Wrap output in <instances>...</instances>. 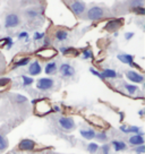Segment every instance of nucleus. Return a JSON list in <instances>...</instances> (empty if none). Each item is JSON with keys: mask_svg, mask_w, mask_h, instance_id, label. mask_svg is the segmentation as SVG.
Returning a JSON list of instances; mask_svg holds the SVG:
<instances>
[{"mask_svg": "<svg viewBox=\"0 0 145 154\" xmlns=\"http://www.w3.org/2000/svg\"><path fill=\"white\" fill-rule=\"evenodd\" d=\"M33 103L35 104V113L39 116H44V115H48L52 111V108L50 106L48 100L45 99H41L39 101L34 100Z\"/></svg>", "mask_w": 145, "mask_h": 154, "instance_id": "nucleus-1", "label": "nucleus"}, {"mask_svg": "<svg viewBox=\"0 0 145 154\" xmlns=\"http://www.w3.org/2000/svg\"><path fill=\"white\" fill-rule=\"evenodd\" d=\"M104 16V10L102 9L99 6H93L90 9L87 10L86 17L90 20H97V19L102 18Z\"/></svg>", "mask_w": 145, "mask_h": 154, "instance_id": "nucleus-2", "label": "nucleus"}, {"mask_svg": "<svg viewBox=\"0 0 145 154\" xmlns=\"http://www.w3.org/2000/svg\"><path fill=\"white\" fill-rule=\"evenodd\" d=\"M53 85H54V81L52 78H49V77L40 78L36 82V88L40 91H49V90L52 88Z\"/></svg>", "mask_w": 145, "mask_h": 154, "instance_id": "nucleus-3", "label": "nucleus"}, {"mask_svg": "<svg viewBox=\"0 0 145 154\" xmlns=\"http://www.w3.org/2000/svg\"><path fill=\"white\" fill-rule=\"evenodd\" d=\"M20 17L16 14H8L6 16L5 19V27L6 29H13V27H16L20 24Z\"/></svg>", "mask_w": 145, "mask_h": 154, "instance_id": "nucleus-4", "label": "nucleus"}, {"mask_svg": "<svg viewBox=\"0 0 145 154\" xmlns=\"http://www.w3.org/2000/svg\"><path fill=\"white\" fill-rule=\"evenodd\" d=\"M59 126L65 130H72L75 128V121L70 117H61L59 118Z\"/></svg>", "mask_w": 145, "mask_h": 154, "instance_id": "nucleus-5", "label": "nucleus"}, {"mask_svg": "<svg viewBox=\"0 0 145 154\" xmlns=\"http://www.w3.org/2000/svg\"><path fill=\"white\" fill-rule=\"evenodd\" d=\"M57 50L56 49H52V48H43L41 49V50H39L38 52H36V54L39 56V57H41L42 59H51V58L56 57L57 56Z\"/></svg>", "mask_w": 145, "mask_h": 154, "instance_id": "nucleus-6", "label": "nucleus"}, {"mask_svg": "<svg viewBox=\"0 0 145 154\" xmlns=\"http://www.w3.org/2000/svg\"><path fill=\"white\" fill-rule=\"evenodd\" d=\"M59 72L61 74V76L65 78H69L75 75V68L70 66L69 63H63L60 67H59Z\"/></svg>", "mask_w": 145, "mask_h": 154, "instance_id": "nucleus-7", "label": "nucleus"}, {"mask_svg": "<svg viewBox=\"0 0 145 154\" xmlns=\"http://www.w3.org/2000/svg\"><path fill=\"white\" fill-rule=\"evenodd\" d=\"M70 9H72V11L76 15V16H81V15L85 11V9H86V5H85V2L77 0V1H74L72 4Z\"/></svg>", "mask_w": 145, "mask_h": 154, "instance_id": "nucleus-8", "label": "nucleus"}, {"mask_svg": "<svg viewBox=\"0 0 145 154\" xmlns=\"http://www.w3.org/2000/svg\"><path fill=\"white\" fill-rule=\"evenodd\" d=\"M126 77L133 83H143L144 82V76L138 74L137 72H134V70H128L126 72Z\"/></svg>", "mask_w": 145, "mask_h": 154, "instance_id": "nucleus-9", "label": "nucleus"}, {"mask_svg": "<svg viewBox=\"0 0 145 154\" xmlns=\"http://www.w3.org/2000/svg\"><path fill=\"white\" fill-rule=\"evenodd\" d=\"M143 131H140L138 134L131 136L129 138V144L133 146H140V145H144V138H143Z\"/></svg>", "mask_w": 145, "mask_h": 154, "instance_id": "nucleus-10", "label": "nucleus"}, {"mask_svg": "<svg viewBox=\"0 0 145 154\" xmlns=\"http://www.w3.org/2000/svg\"><path fill=\"white\" fill-rule=\"evenodd\" d=\"M117 57H118V59L120 60L121 63H127L131 67H136V63H134V56L127 54V53H121V54H118Z\"/></svg>", "mask_w": 145, "mask_h": 154, "instance_id": "nucleus-11", "label": "nucleus"}, {"mask_svg": "<svg viewBox=\"0 0 145 154\" xmlns=\"http://www.w3.org/2000/svg\"><path fill=\"white\" fill-rule=\"evenodd\" d=\"M35 147V142L32 140H23L20 143V151H32Z\"/></svg>", "mask_w": 145, "mask_h": 154, "instance_id": "nucleus-12", "label": "nucleus"}, {"mask_svg": "<svg viewBox=\"0 0 145 154\" xmlns=\"http://www.w3.org/2000/svg\"><path fill=\"white\" fill-rule=\"evenodd\" d=\"M41 72H42V68H41V65L39 63V61H33V63L29 65V75L36 76V75H40Z\"/></svg>", "mask_w": 145, "mask_h": 154, "instance_id": "nucleus-13", "label": "nucleus"}, {"mask_svg": "<svg viewBox=\"0 0 145 154\" xmlns=\"http://www.w3.org/2000/svg\"><path fill=\"white\" fill-rule=\"evenodd\" d=\"M121 25H122V19H111L106 25V29H108V31H115V29H119Z\"/></svg>", "mask_w": 145, "mask_h": 154, "instance_id": "nucleus-14", "label": "nucleus"}, {"mask_svg": "<svg viewBox=\"0 0 145 154\" xmlns=\"http://www.w3.org/2000/svg\"><path fill=\"white\" fill-rule=\"evenodd\" d=\"M79 134H81V136L84 137L85 140H91L95 137V134H97V133H95L93 129H91V128H88V129H82L81 131H79Z\"/></svg>", "mask_w": 145, "mask_h": 154, "instance_id": "nucleus-15", "label": "nucleus"}, {"mask_svg": "<svg viewBox=\"0 0 145 154\" xmlns=\"http://www.w3.org/2000/svg\"><path fill=\"white\" fill-rule=\"evenodd\" d=\"M44 72L48 75H52L57 72V63L56 61H50L45 65V68H44Z\"/></svg>", "mask_w": 145, "mask_h": 154, "instance_id": "nucleus-16", "label": "nucleus"}, {"mask_svg": "<svg viewBox=\"0 0 145 154\" xmlns=\"http://www.w3.org/2000/svg\"><path fill=\"white\" fill-rule=\"evenodd\" d=\"M111 144L116 152H120V151L127 149V145H126V143H124L122 140H112Z\"/></svg>", "mask_w": 145, "mask_h": 154, "instance_id": "nucleus-17", "label": "nucleus"}, {"mask_svg": "<svg viewBox=\"0 0 145 154\" xmlns=\"http://www.w3.org/2000/svg\"><path fill=\"white\" fill-rule=\"evenodd\" d=\"M68 38V32L65 31V29H59L56 32V38L59 42H63V41H66Z\"/></svg>", "mask_w": 145, "mask_h": 154, "instance_id": "nucleus-18", "label": "nucleus"}, {"mask_svg": "<svg viewBox=\"0 0 145 154\" xmlns=\"http://www.w3.org/2000/svg\"><path fill=\"white\" fill-rule=\"evenodd\" d=\"M101 74L104 79H106V78H116V77L118 76V74L116 72V70H113V69H104Z\"/></svg>", "mask_w": 145, "mask_h": 154, "instance_id": "nucleus-19", "label": "nucleus"}, {"mask_svg": "<svg viewBox=\"0 0 145 154\" xmlns=\"http://www.w3.org/2000/svg\"><path fill=\"white\" fill-rule=\"evenodd\" d=\"M0 47H6L7 49H10L13 47V40L10 38H5L0 40Z\"/></svg>", "mask_w": 145, "mask_h": 154, "instance_id": "nucleus-20", "label": "nucleus"}, {"mask_svg": "<svg viewBox=\"0 0 145 154\" xmlns=\"http://www.w3.org/2000/svg\"><path fill=\"white\" fill-rule=\"evenodd\" d=\"M29 58H22L20 60H18V61H16L15 63V68L17 67H24V66H26V65H29Z\"/></svg>", "mask_w": 145, "mask_h": 154, "instance_id": "nucleus-21", "label": "nucleus"}, {"mask_svg": "<svg viewBox=\"0 0 145 154\" xmlns=\"http://www.w3.org/2000/svg\"><path fill=\"white\" fill-rule=\"evenodd\" d=\"M7 147H8V142H7V140L4 137V135L0 134V152L5 151Z\"/></svg>", "mask_w": 145, "mask_h": 154, "instance_id": "nucleus-22", "label": "nucleus"}, {"mask_svg": "<svg viewBox=\"0 0 145 154\" xmlns=\"http://www.w3.org/2000/svg\"><path fill=\"white\" fill-rule=\"evenodd\" d=\"M125 88L129 94H135L136 92L138 91V87L136 85H131V84H125Z\"/></svg>", "mask_w": 145, "mask_h": 154, "instance_id": "nucleus-23", "label": "nucleus"}, {"mask_svg": "<svg viewBox=\"0 0 145 154\" xmlns=\"http://www.w3.org/2000/svg\"><path fill=\"white\" fill-rule=\"evenodd\" d=\"M22 79H23V85H24V86H29V85H32L34 83V79L32 77L25 76V75L22 76Z\"/></svg>", "mask_w": 145, "mask_h": 154, "instance_id": "nucleus-24", "label": "nucleus"}, {"mask_svg": "<svg viewBox=\"0 0 145 154\" xmlns=\"http://www.w3.org/2000/svg\"><path fill=\"white\" fill-rule=\"evenodd\" d=\"M82 57L83 59H91L93 57V52L91 49H84L82 51Z\"/></svg>", "mask_w": 145, "mask_h": 154, "instance_id": "nucleus-25", "label": "nucleus"}, {"mask_svg": "<svg viewBox=\"0 0 145 154\" xmlns=\"http://www.w3.org/2000/svg\"><path fill=\"white\" fill-rule=\"evenodd\" d=\"M97 149H99V145L97 143H90V144L87 145V151L90 153H97Z\"/></svg>", "mask_w": 145, "mask_h": 154, "instance_id": "nucleus-26", "label": "nucleus"}, {"mask_svg": "<svg viewBox=\"0 0 145 154\" xmlns=\"http://www.w3.org/2000/svg\"><path fill=\"white\" fill-rule=\"evenodd\" d=\"M26 15L29 16V18H35V17H38V16H39L40 13L35 9H29V10H26Z\"/></svg>", "mask_w": 145, "mask_h": 154, "instance_id": "nucleus-27", "label": "nucleus"}, {"mask_svg": "<svg viewBox=\"0 0 145 154\" xmlns=\"http://www.w3.org/2000/svg\"><path fill=\"white\" fill-rule=\"evenodd\" d=\"M94 138H97V140H100V142H104V140H106L108 136H106V134L104 133V131H101V133L95 134V137H94Z\"/></svg>", "mask_w": 145, "mask_h": 154, "instance_id": "nucleus-28", "label": "nucleus"}, {"mask_svg": "<svg viewBox=\"0 0 145 154\" xmlns=\"http://www.w3.org/2000/svg\"><path fill=\"white\" fill-rule=\"evenodd\" d=\"M15 101L17 102L18 104L25 103V102L27 101V97H25L24 95H20V94H17V95H15Z\"/></svg>", "mask_w": 145, "mask_h": 154, "instance_id": "nucleus-29", "label": "nucleus"}, {"mask_svg": "<svg viewBox=\"0 0 145 154\" xmlns=\"http://www.w3.org/2000/svg\"><path fill=\"white\" fill-rule=\"evenodd\" d=\"M131 6L133 8H136V7H143V0H131Z\"/></svg>", "mask_w": 145, "mask_h": 154, "instance_id": "nucleus-30", "label": "nucleus"}, {"mask_svg": "<svg viewBox=\"0 0 145 154\" xmlns=\"http://www.w3.org/2000/svg\"><path fill=\"white\" fill-rule=\"evenodd\" d=\"M10 83L9 78H1L0 79V87H6Z\"/></svg>", "mask_w": 145, "mask_h": 154, "instance_id": "nucleus-31", "label": "nucleus"}, {"mask_svg": "<svg viewBox=\"0 0 145 154\" xmlns=\"http://www.w3.org/2000/svg\"><path fill=\"white\" fill-rule=\"evenodd\" d=\"M90 72H92L93 75H95V76H97V77H99V78H100V79H102V81L104 79V78H103V76H102V74H101V72H97V70H95L94 68H90Z\"/></svg>", "mask_w": 145, "mask_h": 154, "instance_id": "nucleus-32", "label": "nucleus"}, {"mask_svg": "<svg viewBox=\"0 0 145 154\" xmlns=\"http://www.w3.org/2000/svg\"><path fill=\"white\" fill-rule=\"evenodd\" d=\"M101 151L103 154H109V152H110V146H109V144L103 145V146L101 147Z\"/></svg>", "mask_w": 145, "mask_h": 154, "instance_id": "nucleus-33", "label": "nucleus"}, {"mask_svg": "<svg viewBox=\"0 0 145 154\" xmlns=\"http://www.w3.org/2000/svg\"><path fill=\"white\" fill-rule=\"evenodd\" d=\"M135 152H136V153H137V154H142V153H144V152H145V147H144V145H140V146H136Z\"/></svg>", "mask_w": 145, "mask_h": 154, "instance_id": "nucleus-34", "label": "nucleus"}, {"mask_svg": "<svg viewBox=\"0 0 145 154\" xmlns=\"http://www.w3.org/2000/svg\"><path fill=\"white\" fill-rule=\"evenodd\" d=\"M34 40L35 41H39V40H41V38H44V33H39V32H36V33H34Z\"/></svg>", "mask_w": 145, "mask_h": 154, "instance_id": "nucleus-35", "label": "nucleus"}, {"mask_svg": "<svg viewBox=\"0 0 145 154\" xmlns=\"http://www.w3.org/2000/svg\"><path fill=\"white\" fill-rule=\"evenodd\" d=\"M134 11L140 15H145V9L143 7H136V8H134Z\"/></svg>", "mask_w": 145, "mask_h": 154, "instance_id": "nucleus-36", "label": "nucleus"}, {"mask_svg": "<svg viewBox=\"0 0 145 154\" xmlns=\"http://www.w3.org/2000/svg\"><path fill=\"white\" fill-rule=\"evenodd\" d=\"M27 38H29L27 32H22V33L18 34V38H20V40H23V38H26V40H27Z\"/></svg>", "mask_w": 145, "mask_h": 154, "instance_id": "nucleus-37", "label": "nucleus"}, {"mask_svg": "<svg viewBox=\"0 0 145 154\" xmlns=\"http://www.w3.org/2000/svg\"><path fill=\"white\" fill-rule=\"evenodd\" d=\"M134 35H135V34H134V32H127V33L125 34V38L127 40V41H129V40H131Z\"/></svg>", "mask_w": 145, "mask_h": 154, "instance_id": "nucleus-38", "label": "nucleus"}, {"mask_svg": "<svg viewBox=\"0 0 145 154\" xmlns=\"http://www.w3.org/2000/svg\"><path fill=\"white\" fill-rule=\"evenodd\" d=\"M53 111H56V112H58V111H60V108H59V106H54V108H53Z\"/></svg>", "mask_w": 145, "mask_h": 154, "instance_id": "nucleus-39", "label": "nucleus"}, {"mask_svg": "<svg viewBox=\"0 0 145 154\" xmlns=\"http://www.w3.org/2000/svg\"><path fill=\"white\" fill-rule=\"evenodd\" d=\"M48 44H49V40L45 38V40H44V47H48Z\"/></svg>", "mask_w": 145, "mask_h": 154, "instance_id": "nucleus-40", "label": "nucleus"}, {"mask_svg": "<svg viewBox=\"0 0 145 154\" xmlns=\"http://www.w3.org/2000/svg\"><path fill=\"white\" fill-rule=\"evenodd\" d=\"M138 113H140V116H143V115H144V110H140Z\"/></svg>", "mask_w": 145, "mask_h": 154, "instance_id": "nucleus-41", "label": "nucleus"}]
</instances>
